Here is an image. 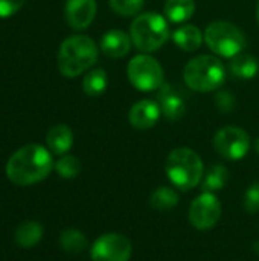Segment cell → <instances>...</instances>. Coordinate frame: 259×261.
I'll return each mask as SVG.
<instances>
[{"mask_svg": "<svg viewBox=\"0 0 259 261\" xmlns=\"http://www.w3.org/2000/svg\"><path fill=\"white\" fill-rule=\"evenodd\" d=\"M53 168L52 154L40 144H27L18 148L6 164V176L20 187H27L46 179Z\"/></svg>", "mask_w": 259, "mask_h": 261, "instance_id": "cell-1", "label": "cell"}, {"mask_svg": "<svg viewBox=\"0 0 259 261\" xmlns=\"http://www.w3.org/2000/svg\"><path fill=\"white\" fill-rule=\"evenodd\" d=\"M98 60V46L87 35L66 38L58 50V70L66 78H76L89 70Z\"/></svg>", "mask_w": 259, "mask_h": 261, "instance_id": "cell-2", "label": "cell"}, {"mask_svg": "<svg viewBox=\"0 0 259 261\" xmlns=\"http://www.w3.org/2000/svg\"><path fill=\"white\" fill-rule=\"evenodd\" d=\"M165 171L169 182L182 191H191L205 177L202 158L188 147L174 148L165 162Z\"/></svg>", "mask_w": 259, "mask_h": 261, "instance_id": "cell-3", "label": "cell"}, {"mask_svg": "<svg viewBox=\"0 0 259 261\" xmlns=\"http://www.w3.org/2000/svg\"><path fill=\"white\" fill-rule=\"evenodd\" d=\"M130 37L140 52H156L169 38L168 21L157 12L150 11L139 14L131 23Z\"/></svg>", "mask_w": 259, "mask_h": 261, "instance_id": "cell-4", "label": "cell"}, {"mask_svg": "<svg viewBox=\"0 0 259 261\" xmlns=\"http://www.w3.org/2000/svg\"><path fill=\"white\" fill-rule=\"evenodd\" d=\"M183 78L192 90L212 92L224 83L226 69L217 57L198 55L188 61L183 70Z\"/></svg>", "mask_w": 259, "mask_h": 261, "instance_id": "cell-5", "label": "cell"}, {"mask_svg": "<svg viewBox=\"0 0 259 261\" xmlns=\"http://www.w3.org/2000/svg\"><path fill=\"white\" fill-rule=\"evenodd\" d=\"M205 41L217 55L234 58L235 55L243 52L246 46V35L234 23L217 20L206 28Z\"/></svg>", "mask_w": 259, "mask_h": 261, "instance_id": "cell-6", "label": "cell"}, {"mask_svg": "<svg viewBox=\"0 0 259 261\" xmlns=\"http://www.w3.org/2000/svg\"><path fill=\"white\" fill-rule=\"evenodd\" d=\"M130 83L140 92H154L163 86V67L160 63L145 54L131 58L127 67Z\"/></svg>", "mask_w": 259, "mask_h": 261, "instance_id": "cell-7", "label": "cell"}, {"mask_svg": "<svg viewBox=\"0 0 259 261\" xmlns=\"http://www.w3.org/2000/svg\"><path fill=\"white\" fill-rule=\"evenodd\" d=\"M133 254V245L124 234L108 232L95 240L90 248V257L93 261H130Z\"/></svg>", "mask_w": 259, "mask_h": 261, "instance_id": "cell-8", "label": "cell"}, {"mask_svg": "<svg viewBox=\"0 0 259 261\" xmlns=\"http://www.w3.org/2000/svg\"><path fill=\"white\" fill-rule=\"evenodd\" d=\"M214 147L221 158L229 161H240L249 153L250 138L246 130L227 125L215 133Z\"/></svg>", "mask_w": 259, "mask_h": 261, "instance_id": "cell-9", "label": "cell"}, {"mask_svg": "<svg viewBox=\"0 0 259 261\" xmlns=\"http://www.w3.org/2000/svg\"><path fill=\"white\" fill-rule=\"evenodd\" d=\"M221 219V205L214 193H205L195 197L189 206V222L198 231L212 229Z\"/></svg>", "mask_w": 259, "mask_h": 261, "instance_id": "cell-10", "label": "cell"}, {"mask_svg": "<svg viewBox=\"0 0 259 261\" xmlns=\"http://www.w3.org/2000/svg\"><path fill=\"white\" fill-rule=\"evenodd\" d=\"M96 2L95 0H67L64 8L66 21L70 28L82 31L92 24L96 15Z\"/></svg>", "mask_w": 259, "mask_h": 261, "instance_id": "cell-11", "label": "cell"}, {"mask_svg": "<svg viewBox=\"0 0 259 261\" xmlns=\"http://www.w3.org/2000/svg\"><path fill=\"white\" fill-rule=\"evenodd\" d=\"M157 104L162 110V115L168 121H179L185 116L186 102L180 92L171 84L163 83V86L157 90Z\"/></svg>", "mask_w": 259, "mask_h": 261, "instance_id": "cell-12", "label": "cell"}, {"mask_svg": "<svg viewBox=\"0 0 259 261\" xmlns=\"http://www.w3.org/2000/svg\"><path fill=\"white\" fill-rule=\"evenodd\" d=\"M160 113H162V110H160L157 101L140 99L136 104H133V107L130 109L128 121H130L131 127H134L136 130H148L157 124Z\"/></svg>", "mask_w": 259, "mask_h": 261, "instance_id": "cell-13", "label": "cell"}, {"mask_svg": "<svg viewBox=\"0 0 259 261\" xmlns=\"http://www.w3.org/2000/svg\"><path fill=\"white\" fill-rule=\"evenodd\" d=\"M131 43L133 41L128 34H125L124 31H119V29H111L102 35L99 47L104 52V55H107L108 58L118 60V58L125 57L130 52Z\"/></svg>", "mask_w": 259, "mask_h": 261, "instance_id": "cell-14", "label": "cell"}, {"mask_svg": "<svg viewBox=\"0 0 259 261\" xmlns=\"http://www.w3.org/2000/svg\"><path fill=\"white\" fill-rule=\"evenodd\" d=\"M46 144L53 154H66L73 145V132L66 124L53 125L46 136Z\"/></svg>", "mask_w": 259, "mask_h": 261, "instance_id": "cell-15", "label": "cell"}, {"mask_svg": "<svg viewBox=\"0 0 259 261\" xmlns=\"http://www.w3.org/2000/svg\"><path fill=\"white\" fill-rule=\"evenodd\" d=\"M205 35L202 34V31L194 26V24H183L180 28H177L172 32V40L174 43L186 52H194L197 50L202 43H203Z\"/></svg>", "mask_w": 259, "mask_h": 261, "instance_id": "cell-16", "label": "cell"}, {"mask_svg": "<svg viewBox=\"0 0 259 261\" xmlns=\"http://www.w3.org/2000/svg\"><path fill=\"white\" fill-rule=\"evenodd\" d=\"M231 72L241 80H250L259 72V61L250 54L240 52L231 60Z\"/></svg>", "mask_w": 259, "mask_h": 261, "instance_id": "cell-17", "label": "cell"}, {"mask_svg": "<svg viewBox=\"0 0 259 261\" xmlns=\"http://www.w3.org/2000/svg\"><path fill=\"white\" fill-rule=\"evenodd\" d=\"M43 226L41 223L35 222V220H27L23 222L21 225L17 226L15 229V243L21 248H32L35 246L41 237H43Z\"/></svg>", "mask_w": 259, "mask_h": 261, "instance_id": "cell-18", "label": "cell"}, {"mask_svg": "<svg viewBox=\"0 0 259 261\" xmlns=\"http://www.w3.org/2000/svg\"><path fill=\"white\" fill-rule=\"evenodd\" d=\"M163 11L169 21L183 23L194 15L195 2L194 0H166Z\"/></svg>", "mask_w": 259, "mask_h": 261, "instance_id": "cell-19", "label": "cell"}, {"mask_svg": "<svg viewBox=\"0 0 259 261\" xmlns=\"http://www.w3.org/2000/svg\"><path fill=\"white\" fill-rule=\"evenodd\" d=\"M229 177H231L229 170L221 164H215L209 168V171L203 177L202 188L205 193H217L227 185Z\"/></svg>", "mask_w": 259, "mask_h": 261, "instance_id": "cell-20", "label": "cell"}, {"mask_svg": "<svg viewBox=\"0 0 259 261\" xmlns=\"http://www.w3.org/2000/svg\"><path fill=\"white\" fill-rule=\"evenodd\" d=\"M180 202L179 193L171 187H159L150 197V205L157 211H169Z\"/></svg>", "mask_w": 259, "mask_h": 261, "instance_id": "cell-21", "label": "cell"}, {"mask_svg": "<svg viewBox=\"0 0 259 261\" xmlns=\"http://www.w3.org/2000/svg\"><path fill=\"white\" fill-rule=\"evenodd\" d=\"M107 84H108L107 72L104 69H93L85 73V76L82 80V90L85 95L96 98L105 92Z\"/></svg>", "mask_w": 259, "mask_h": 261, "instance_id": "cell-22", "label": "cell"}, {"mask_svg": "<svg viewBox=\"0 0 259 261\" xmlns=\"http://www.w3.org/2000/svg\"><path fill=\"white\" fill-rule=\"evenodd\" d=\"M60 245L61 248L67 252V254H73V255H78V254H82L87 246H89V242H87V237L78 231V229H64L60 236Z\"/></svg>", "mask_w": 259, "mask_h": 261, "instance_id": "cell-23", "label": "cell"}, {"mask_svg": "<svg viewBox=\"0 0 259 261\" xmlns=\"http://www.w3.org/2000/svg\"><path fill=\"white\" fill-rule=\"evenodd\" d=\"M55 170L63 179H75L81 173V162L72 154H63L56 161Z\"/></svg>", "mask_w": 259, "mask_h": 261, "instance_id": "cell-24", "label": "cell"}, {"mask_svg": "<svg viewBox=\"0 0 259 261\" xmlns=\"http://www.w3.org/2000/svg\"><path fill=\"white\" fill-rule=\"evenodd\" d=\"M110 8L122 17L139 15L143 8V0H110Z\"/></svg>", "mask_w": 259, "mask_h": 261, "instance_id": "cell-25", "label": "cell"}, {"mask_svg": "<svg viewBox=\"0 0 259 261\" xmlns=\"http://www.w3.org/2000/svg\"><path fill=\"white\" fill-rule=\"evenodd\" d=\"M243 206L249 214L259 213V182H255L247 188L243 197Z\"/></svg>", "mask_w": 259, "mask_h": 261, "instance_id": "cell-26", "label": "cell"}, {"mask_svg": "<svg viewBox=\"0 0 259 261\" xmlns=\"http://www.w3.org/2000/svg\"><path fill=\"white\" fill-rule=\"evenodd\" d=\"M215 104H217L220 112L229 113L235 109V96L227 90H220L215 95Z\"/></svg>", "mask_w": 259, "mask_h": 261, "instance_id": "cell-27", "label": "cell"}, {"mask_svg": "<svg viewBox=\"0 0 259 261\" xmlns=\"http://www.w3.org/2000/svg\"><path fill=\"white\" fill-rule=\"evenodd\" d=\"M26 0H0V18H8L18 12Z\"/></svg>", "mask_w": 259, "mask_h": 261, "instance_id": "cell-28", "label": "cell"}, {"mask_svg": "<svg viewBox=\"0 0 259 261\" xmlns=\"http://www.w3.org/2000/svg\"><path fill=\"white\" fill-rule=\"evenodd\" d=\"M256 21H258V24H259V0H258V5H256Z\"/></svg>", "mask_w": 259, "mask_h": 261, "instance_id": "cell-29", "label": "cell"}, {"mask_svg": "<svg viewBox=\"0 0 259 261\" xmlns=\"http://www.w3.org/2000/svg\"><path fill=\"white\" fill-rule=\"evenodd\" d=\"M255 150H256V153L259 154V139L256 141V144H255Z\"/></svg>", "mask_w": 259, "mask_h": 261, "instance_id": "cell-30", "label": "cell"}]
</instances>
